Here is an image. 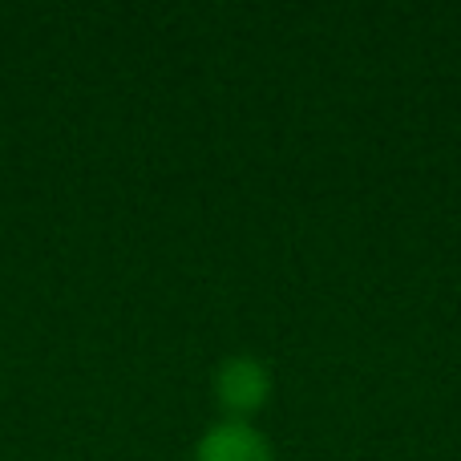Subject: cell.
<instances>
[{
    "mask_svg": "<svg viewBox=\"0 0 461 461\" xmlns=\"http://www.w3.org/2000/svg\"><path fill=\"white\" fill-rule=\"evenodd\" d=\"M267 393H271V376H267V368H263V360L227 357L223 365L215 368V397L235 421L255 413V409L267 401Z\"/></svg>",
    "mask_w": 461,
    "mask_h": 461,
    "instance_id": "1",
    "label": "cell"
},
{
    "mask_svg": "<svg viewBox=\"0 0 461 461\" xmlns=\"http://www.w3.org/2000/svg\"><path fill=\"white\" fill-rule=\"evenodd\" d=\"M194 461H276V457H271V446L263 441L259 429L227 417V421L211 425V429L199 438Z\"/></svg>",
    "mask_w": 461,
    "mask_h": 461,
    "instance_id": "2",
    "label": "cell"
}]
</instances>
